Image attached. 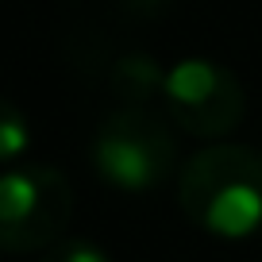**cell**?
Wrapping results in <instances>:
<instances>
[{"mask_svg": "<svg viewBox=\"0 0 262 262\" xmlns=\"http://www.w3.org/2000/svg\"><path fill=\"white\" fill-rule=\"evenodd\" d=\"M178 205L189 224L216 239L262 231V150L212 143L196 150L178 178Z\"/></svg>", "mask_w": 262, "mask_h": 262, "instance_id": "obj_1", "label": "cell"}, {"mask_svg": "<svg viewBox=\"0 0 262 262\" xmlns=\"http://www.w3.org/2000/svg\"><path fill=\"white\" fill-rule=\"evenodd\" d=\"M93 170L104 185L123 193L158 189L178 166V139L155 108L120 104L93 135Z\"/></svg>", "mask_w": 262, "mask_h": 262, "instance_id": "obj_2", "label": "cell"}, {"mask_svg": "<svg viewBox=\"0 0 262 262\" xmlns=\"http://www.w3.org/2000/svg\"><path fill=\"white\" fill-rule=\"evenodd\" d=\"M74 212V189L62 170L27 162L0 173V251H50Z\"/></svg>", "mask_w": 262, "mask_h": 262, "instance_id": "obj_3", "label": "cell"}, {"mask_svg": "<svg viewBox=\"0 0 262 262\" xmlns=\"http://www.w3.org/2000/svg\"><path fill=\"white\" fill-rule=\"evenodd\" d=\"M166 112L185 135L220 139L239 127L247 112V93L228 66L212 58H181L166 74Z\"/></svg>", "mask_w": 262, "mask_h": 262, "instance_id": "obj_4", "label": "cell"}, {"mask_svg": "<svg viewBox=\"0 0 262 262\" xmlns=\"http://www.w3.org/2000/svg\"><path fill=\"white\" fill-rule=\"evenodd\" d=\"M166 74L150 54H123L112 66V93L131 108H147L158 93H166Z\"/></svg>", "mask_w": 262, "mask_h": 262, "instance_id": "obj_5", "label": "cell"}, {"mask_svg": "<svg viewBox=\"0 0 262 262\" xmlns=\"http://www.w3.org/2000/svg\"><path fill=\"white\" fill-rule=\"evenodd\" d=\"M31 143V127H27V116L12 104L8 97H0V166L16 162L19 155Z\"/></svg>", "mask_w": 262, "mask_h": 262, "instance_id": "obj_6", "label": "cell"}, {"mask_svg": "<svg viewBox=\"0 0 262 262\" xmlns=\"http://www.w3.org/2000/svg\"><path fill=\"white\" fill-rule=\"evenodd\" d=\"M39 262H112V258L93 239H58L50 251H42Z\"/></svg>", "mask_w": 262, "mask_h": 262, "instance_id": "obj_7", "label": "cell"}]
</instances>
